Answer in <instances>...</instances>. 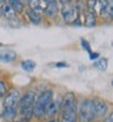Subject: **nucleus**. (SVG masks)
<instances>
[{
    "label": "nucleus",
    "mask_w": 113,
    "mask_h": 122,
    "mask_svg": "<svg viewBox=\"0 0 113 122\" xmlns=\"http://www.w3.org/2000/svg\"><path fill=\"white\" fill-rule=\"evenodd\" d=\"M27 15H28L29 21H30L33 24H39V23L42 22V17H40L39 13H36V12H34V11H32V10H28Z\"/></svg>",
    "instance_id": "obj_14"
},
{
    "label": "nucleus",
    "mask_w": 113,
    "mask_h": 122,
    "mask_svg": "<svg viewBox=\"0 0 113 122\" xmlns=\"http://www.w3.org/2000/svg\"><path fill=\"white\" fill-rule=\"evenodd\" d=\"M96 24V16H95V11H85L84 13V25L90 28Z\"/></svg>",
    "instance_id": "obj_10"
},
{
    "label": "nucleus",
    "mask_w": 113,
    "mask_h": 122,
    "mask_svg": "<svg viewBox=\"0 0 113 122\" xmlns=\"http://www.w3.org/2000/svg\"><path fill=\"white\" fill-rule=\"evenodd\" d=\"M44 1H45L46 5H48V4H51V3H56V0H44Z\"/></svg>",
    "instance_id": "obj_29"
},
{
    "label": "nucleus",
    "mask_w": 113,
    "mask_h": 122,
    "mask_svg": "<svg viewBox=\"0 0 113 122\" xmlns=\"http://www.w3.org/2000/svg\"><path fill=\"white\" fill-rule=\"evenodd\" d=\"M112 86H113V80H112Z\"/></svg>",
    "instance_id": "obj_36"
},
{
    "label": "nucleus",
    "mask_w": 113,
    "mask_h": 122,
    "mask_svg": "<svg viewBox=\"0 0 113 122\" xmlns=\"http://www.w3.org/2000/svg\"><path fill=\"white\" fill-rule=\"evenodd\" d=\"M107 15L108 18L113 20V0H107Z\"/></svg>",
    "instance_id": "obj_21"
},
{
    "label": "nucleus",
    "mask_w": 113,
    "mask_h": 122,
    "mask_svg": "<svg viewBox=\"0 0 113 122\" xmlns=\"http://www.w3.org/2000/svg\"><path fill=\"white\" fill-rule=\"evenodd\" d=\"M59 12V7H57V4L56 3H51V4H48L46 7H45V13L49 16V17H55Z\"/></svg>",
    "instance_id": "obj_13"
},
{
    "label": "nucleus",
    "mask_w": 113,
    "mask_h": 122,
    "mask_svg": "<svg viewBox=\"0 0 113 122\" xmlns=\"http://www.w3.org/2000/svg\"><path fill=\"white\" fill-rule=\"evenodd\" d=\"M107 65H108V61H107L106 58H101V59H99L97 62L94 63V66H95L96 69H99V70H101V71H105V70H106Z\"/></svg>",
    "instance_id": "obj_18"
},
{
    "label": "nucleus",
    "mask_w": 113,
    "mask_h": 122,
    "mask_svg": "<svg viewBox=\"0 0 113 122\" xmlns=\"http://www.w3.org/2000/svg\"><path fill=\"white\" fill-rule=\"evenodd\" d=\"M3 16V13H1V10H0V17H1Z\"/></svg>",
    "instance_id": "obj_33"
},
{
    "label": "nucleus",
    "mask_w": 113,
    "mask_h": 122,
    "mask_svg": "<svg viewBox=\"0 0 113 122\" xmlns=\"http://www.w3.org/2000/svg\"><path fill=\"white\" fill-rule=\"evenodd\" d=\"M61 122H77V100L73 93H67L61 103Z\"/></svg>",
    "instance_id": "obj_1"
},
{
    "label": "nucleus",
    "mask_w": 113,
    "mask_h": 122,
    "mask_svg": "<svg viewBox=\"0 0 113 122\" xmlns=\"http://www.w3.org/2000/svg\"><path fill=\"white\" fill-rule=\"evenodd\" d=\"M94 102V108H95V114L96 116H103L107 112V104L101 100V99H92Z\"/></svg>",
    "instance_id": "obj_7"
},
{
    "label": "nucleus",
    "mask_w": 113,
    "mask_h": 122,
    "mask_svg": "<svg viewBox=\"0 0 113 122\" xmlns=\"http://www.w3.org/2000/svg\"><path fill=\"white\" fill-rule=\"evenodd\" d=\"M28 4H29V7L32 11L39 13L43 11L42 6H40V0H28Z\"/></svg>",
    "instance_id": "obj_17"
},
{
    "label": "nucleus",
    "mask_w": 113,
    "mask_h": 122,
    "mask_svg": "<svg viewBox=\"0 0 113 122\" xmlns=\"http://www.w3.org/2000/svg\"><path fill=\"white\" fill-rule=\"evenodd\" d=\"M18 122H29V120H27V118H24V117H22L20 121H18Z\"/></svg>",
    "instance_id": "obj_30"
},
{
    "label": "nucleus",
    "mask_w": 113,
    "mask_h": 122,
    "mask_svg": "<svg viewBox=\"0 0 113 122\" xmlns=\"http://www.w3.org/2000/svg\"><path fill=\"white\" fill-rule=\"evenodd\" d=\"M1 46H3V44H1V42H0V47H1Z\"/></svg>",
    "instance_id": "obj_35"
},
{
    "label": "nucleus",
    "mask_w": 113,
    "mask_h": 122,
    "mask_svg": "<svg viewBox=\"0 0 113 122\" xmlns=\"http://www.w3.org/2000/svg\"><path fill=\"white\" fill-rule=\"evenodd\" d=\"M105 122H113V111H112V112H111V115L106 118V121H105Z\"/></svg>",
    "instance_id": "obj_28"
},
{
    "label": "nucleus",
    "mask_w": 113,
    "mask_h": 122,
    "mask_svg": "<svg viewBox=\"0 0 113 122\" xmlns=\"http://www.w3.org/2000/svg\"><path fill=\"white\" fill-rule=\"evenodd\" d=\"M35 66H36V64H35V62H33V61H30V59H27V61H23L22 63H21V68L23 69V70H26V71H28V73H30V71H33L34 69H35Z\"/></svg>",
    "instance_id": "obj_16"
},
{
    "label": "nucleus",
    "mask_w": 113,
    "mask_h": 122,
    "mask_svg": "<svg viewBox=\"0 0 113 122\" xmlns=\"http://www.w3.org/2000/svg\"><path fill=\"white\" fill-rule=\"evenodd\" d=\"M52 94L54 93L51 90H46L36 98L35 103L33 104V116H35L36 118H42L45 116V110L48 104L52 100Z\"/></svg>",
    "instance_id": "obj_2"
},
{
    "label": "nucleus",
    "mask_w": 113,
    "mask_h": 122,
    "mask_svg": "<svg viewBox=\"0 0 113 122\" xmlns=\"http://www.w3.org/2000/svg\"><path fill=\"white\" fill-rule=\"evenodd\" d=\"M61 13H62V17L66 23H79L78 20H79V11L77 10L74 5H67V6H63L62 10H61Z\"/></svg>",
    "instance_id": "obj_4"
},
{
    "label": "nucleus",
    "mask_w": 113,
    "mask_h": 122,
    "mask_svg": "<svg viewBox=\"0 0 113 122\" xmlns=\"http://www.w3.org/2000/svg\"><path fill=\"white\" fill-rule=\"evenodd\" d=\"M80 42H82V46H83V48L88 52V53L90 55L91 53V48H90V45H89V42L86 41V40H84V39H82L80 40Z\"/></svg>",
    "instance_id": "obj_23"
},
{
    "label": "nucleus",
    "mask_w": 113,
    "mask_h": 122,
    "mask_svg": "<svg viewBox=\"0 0 113 122\" xmlns=\"http://www.w3.org/2000/svg\"><path fill=\"white\" fill-rule=\"evenodd\" d=\"M18 100H20V91L12 88L10 90L5 98H4V108H13L18 104Z\"/></svg>",
    "instance_id": "obj_5"
},
{
    "label": "nucleus",
    "mask_w": 113,
    "mask_h": 122,
    "mask_svg": "<svg viewBox=\"0 0 113 122\" xmlns=\"http://www.w3.org/2000/svg\"><path fill=\"white\" fill-rule=\"evenodd\" d=\"M35 102V92L33 91H27L18 100V107L20 109H24V108H29L33 107V104Z\"/></svg>",
    "instance_id": "obj_6"
},
{
    "label": "nucleus",
    "mask_w": 113,
    "mask_h": 122,
    "mask_svg": "<svg viewBox=\"0 0 113 122\" xmlns=\"http://www.w3.org/2000/svg\"><path fill=\"white\" fill-rule=\"evenodd\" d=\"M5 1H6V0H0V5H4Z\"/></svg>",
    "instance_id": "obj_31"
},
{
    "label": "nucleus",
    "mask_w": 113,
    "mask_h": 122,
    "mask_svg": "<svg viewBox=\"0 0 113 122\" xmlns=\"http://www.w3.org/2000/svg\"><path fill=\"white\" fill-rule=\"evenodd\" d=\"M55 66L56 68H67L68 64L65 63V62H57V63H55Z\"/></svg>",
    "instance_id": "obj_25"
},
{
    "label": "nucleus",
    "mask_w": 113,
    "mask_h": 122,
    "mask_svg": "<svg viewBox=\"0 0 113 122\" xmlns=\"http://www.w3.org/2000/svg\"><path fill=\"white\" fill-rule=\"evenodd\" d=\"M5 94H6V85H5V82L0 81V97H3Z\"/></svg>",
    "instance_id": "obj_24"
},
{
    "label": "nucleus",
    "mask_w": 113,
    "mask_h": 122,
    "mask_svg": "<svg viewBox=\"0 0 113 122\" xmlns=\"http://www.w3.org/2000/svg\"><path fill=\"white\" fill-rule=\"evenodd\" d=\"M16 115H17V109H16V107H13V108H4V110H3V112H1L3 118H5V120H7V121L13 120V118L16 117Z\"/></svg>",
    "instance_id": "obj_11"
},
{
    "label": "nucleus",
    "mask_w": 113,
    "mask_h": 122,
    "mask_svg": "<svg viewBox=\"0 0 113 122\" xmlns=\"http://www.w3.org/2000/svg\"><path fill=\"white\" fill-rule=\"evenodd\" d=\"M1 10V13L9 20H16V12L12 10V7L10 5H3V7L0 9Z\"/></svg>",
    "instance_id": "obj_12"
},
{
    "label": "nucleus",
    "mask_w": 113,
    "mask_h": 122,
    "mask_svg": "<svg viewBox=\"0 0 113 122\" xmlns=\"http://www.w3.org/2000/svg\"><path fill=\"white\" fill-rule=\"evenodd\" d=\"M23 1H27V0H21V3H23Z\"/></svg>",
    "instance_id": "obj_34"
},
{
    "label": "nucleus",
    "mask_w": 113,
    "mask_h": 122,
    "mask_svg": "<svg viewBox=\"0 0 113 122\" xmlns=\"http://www.w3.org/2000/svg\"><path fill=\"white\" fill-rule=\"evenodd\" d=\"M21 114H22V117H24L27 120H30L33 117V107L21 109Z\"/></svg>",
    "instance_id": "obj_20"
},
{
    "label": "nucleus",
    "mask_w": 113,
    "mask_h": 122,
    "mask_svg": "<svg viewBox=\"0 0 113 122\" xmlns=\"http://www.w3.org/2000/svg\"><path fill=\"white\" fill-rule=\"evenodd\" d=\"M79 121L80 122H91L96 117L95 114V108H94V102L92 99H85L79 105Z\"/></svg>",
    "instance_id": "obj_3"
},
{
    "label": "nucleus",
    "mask_w": 113,
    "mask_h": 122,
    "mask_svg": "<svg viewBox=\"0 0 113 122\" xmlns=\"http://www.w3.org/2000/svg\"><path fill=\"white\" fill-rule=\"evenodd\" d=\"M97 57H99V53H97V52H95V53H92V52H91L89 58H90L91 61H94V59H97Z\"/></svg>",
    "instance_id": "obj_27"
},
{
    "label": "nucleus",
    "mask_w": 113,
    "mask_h": 122,
    "mask_svg": "<svg viewBox=\"0 0 113 122\" xmlns=\"http://www.w3.org/2000/svg\"><path fill=\"white\" fill-rule=\"evenodd\" d=\"M60 3L62 4V6H67L72 4V0H60Z\"/></svg>",
    "instance_id": "obj_26"
},
{
    "label": "nucleus",
    "mask_w": 113,
    "mask_h": 122,
    "mask_svg": "<svg viewBox=\"0 0 113 122\" xmlns=\"http://www.w3.org/2000/svg\"><path fill=\"white\" fill-rule=\"evenodd\" d=\"M59 110H60V104H59V102L51 100V102L48 104V107H46L45 116H48V117H54L56 114L59 112Z\"/></svg>",
    "instance_id": "obj_9"
},
{
    "label": "nucleus",
    "mask_w": 113,
    "mask_h": 122,
    "mask_svg": "<svg viewBox=\"0 0 113 122\" xmlns=\"http://www.w3.org/2000/svg\"><path fill=\"white\" fill-rule=\"evenodd\" d=\"M99 5H100V15L103 18H108L107 15V0H99Z\"/></svg>",
    "instance_id": "obj_19"
},
{
    "label": "nucleus",
    "mask_w": 113,
    "mask_h": 122,
    "mask_svg": "<svg viewBox=\"0 0 113 122\" xmlns=\"http://www.w3.org/2000/svg\"><path fill=\"white\" fill-rule=\"evenodd\" d=\"M97 4V0H88V10L89 11H95Z\"/></svg>",
    "instance_id": "obj_22"
},
{
    "label": "nucleus",
    "mask_w": 113,
    "mask_h": 122,
    "mask_svg": "<svg viewBox=\"0 0 113 122\" xmlns=\"http://www.w3.org/2000/svg\"><path fill=\"white\" fill-rule=\"evenodd\" d=\"M9 5L16 13L23 11V3H21V0H9Z\"/></svg>",
    "instance_id": "obj_15"
},
{
    "label": "nucleus",
    "mask_w": 113,
    "mask_h": 122,
    "mask_svg": "<svg viewBox=\"0 0 113 122\" xmlns=\"http://www.w3.org/2000/svg\"><path fill=\"white\" fill-rule=\"evenodd\" d=\"M48 122H59V121H57V120H49Z\"/></svg>",
    "instance_id": "obj_32"
},
{
    "label": "nucleus",
    "mask_w": 113,
    "mask_h": 122,
    "mask_svg": "<svg viewBox=\"0 0 113 122\" xmlns=\"http://www.w3.org/2000/svg\"><path fill=\"white\" fill-rule=\"evenodd\" d=\"M17 55L12 50H3L0 51V62L3 63H11L16 59Z\"/></svg>",
    "instance_id": "obj_8"
}]
</instances>
